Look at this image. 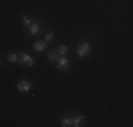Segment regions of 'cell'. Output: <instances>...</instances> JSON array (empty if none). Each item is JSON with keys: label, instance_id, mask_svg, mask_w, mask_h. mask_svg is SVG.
I'll list each match as a JSON object with an SVG mask.
<instances>
[{"label": "cell", "instance_id": "7", "mask_svg": "<svg viewBox=\"0 0 133 127\" xmlns=\"http://www.w3.org/2000/svg\"><path fill=\"white\" fill-rule=\"evenodd\" d=\"M28 31H30L31 36H37V34H38V31H40L38 23H31L30 25H28Z\"/></svg>", "mask_w": 133, "mask_h": 127}, {"label": "cell", "instance_id": "10", "mask_svg": "<svg viewBox=\"0 0 133 127\" xmlns=\"http://www.w3.org/2000/svg\"><path fill=\"white\" fill-rule=\"evenodd\" d=\"M61 124L64 126V127L72 126V117H64V119H62V122H61Z\"/></svg>", "mask_w": 133, "mask_h": 127}, {"label": "cell", "instance_id": "8", "mask_svg": "<svg viewBox=\"0 0 133 127\" xmlns=\"http://www.w3.org/2000/svg\"><path fill=\"white\" fill-rule=\"evenodd\" d=\"M48 59H50V62H58L59 55L55 52V51H52V52H50V54H48Z\"/></svg>", "mask_w": 133, "mask_h": 127}, {"label": "cell", "instance_id": "4", "mask_svg": "<svg viewBox=\"0 0 133 127\" xmlns=\"http://www.w3.org/2000/svg\"><path fill=\"white\" fill-rule=\"evenodd\" d=\"M31 88H33V82H28V81H21V82H18L17 83V89L20 92H30L31 90Z\"/></svg>", "mask_w": 133, "mask_h": 127}, {"label": "cell", "instance_id": "6", "mask_svg": "<svg viewBox=\"0 0 133 127\" xmlns=\"http://www.w3.org/2000/svg\"><path fill=\"white\" fill-rule=\"evenodd\" d=\"M84 122H85V116H74L72 117V126H75V127L84 126Z\"/></svg>", "mask_w": 133, "mask_h": 127}, {"label": "cell", "instance_id": "3", "mask_svg": "<svg viewBox=\"0 0 133 127\" xmlns=\"http://www.w3.org/2000/svg\"><path fill=\"white\" fill-rule=\"evenodd\" d=\"M57 68H58L59 71H62V72H66V71L69 69V62H68V59L64 58V57H59L58 62H57Z\"/></svg>", "mask_w": 133, "mask_h": 127}, {"label": "cell", "instance_id": "5", "mask_svg": "<svg viewBox=\"0 0 133 127\" xmlns=\"http://www.w3.org/2000/svg\"><path fill=\"white\" fill-rule=\"evenodd\" d=\"M33 47H34V50H36V51L43 52V51H45V48H47V41L45 40H44V41H36Z\"/></svg>", "mask_w": 133, "mask_h": 127}, {"label": "cell", "instance_id": "9", "mask_svg": "<svg viewBox=\"0 0 133 127\" xmlns=\"http://www.w3.org/2000/svg\"><path fill=\"white\" fill-rule=\"evenodd\" d=\"M55 52H57V54H58V55H59V57H64V55H65V54H66V52H68V45H61V47H59V48H58V50H57V51H55Z\"/></svg>", "mask_w": 133, "mask_h": 127}, {"label": "cell", "instance_id": "11", "mask_svg": "<svg viewBox=\"0 0 133 127\" xmlns=\"http://www.w3.org/2000/svg\"><path fill=\"white\" fill-rule=\"evenodd\" d=\"M18 59V55L17 54H14V52H11V54H9L7 55V61L9 62H16Z\"/></svg>", "mask_w": 133, "mask_h": 127}, {"label": "cell", "instance_id": "1", "mask_svg": "<svg viewBox=\"0 0 133 127\" xmlns=\"http://www.w3.org/2000/svg\"><path fill=\"white\" fill-rule=\"evenodd\" d=\"M78 55L81 57V58H84V57H87L88 54L91 52V44L88 43V41H85V43H81L79 45H78V50H77Z\"/></svg>", "mask_w": 133, "mask_h": 127}, {"label": "cell", "instance_id": "2", "mask_svg": "<svg viewBox=\"0 0 133 127\" xmlns=\"http://www.w3.org/2000/svg\"><path fill=\"white\" fill-rule=\"evenodd\" d=\"M17 62L20 64V65H23V64H26L27 66H31L34 64V59H33V57H30L27 52H21L20 55H18V59H17Z\"/></svg>", "mask_w": 133, "mask_h": 127}, {"label": "cell", "instance_id": "12", "mask_svg": "<svg viewBox=\"0 0 133 127\" xmlns=\"http://www.w3.org/2000/svg\"><path fill=\"white\" fill-rule=\"evenodd\" d=\"M21 21H23V25H30L31 23H33V21H31V18L28 17V16H23V18H21Z\"/></svg>", "mask_w": 133, "mask_h": 127}, {"label": "cell", "instance_id": "13", "mask_svg": "<svg viewBox=\"0 0 133 127\" xmlns=\"http://www.w3.org/2000/svg\"><path fill=\"white\" fill-rule=\"evenodd\" d=\"M52 40H54V34L52 33H48L45 36V41H52Z\"/></svg>", "mask_w": 133, "mask_h": 127}]
</instances>
